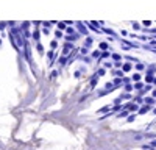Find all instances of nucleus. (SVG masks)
I'll return each instance as SVG.
<instances>
[{
    "instance_id": "nucleus-1",
    "label": "nucleus",
    "mask_w": 156,
    "mask_h": 150,
    "mask_svg": "<svg viewBox=\"0 0 156 150\" xmlns=\"http://www.w3.org/2000/svg\"><path fill=\"white\" fill-rule=\"evenodd\" d=\"M129 69H131V66H129V64H125L123 66V70H129Z\"/></svg>"
},
{
    "instance_id": "nucleus-2",
    "label": "nucleus",
    "mask_w": 156,
    "mask_h": 150,
    "mask_svg": "<svg viewBox=\"0 0 156 150\" xmlns=\"http://www.w3.org/2000/svg\"><path fill=\"white\" fill-rule=\"evenodd\" d=\"M133 78H134V81H137V80H140V77H139V75H137V73L134 75V77H133Z\"/></svg>"
}]
</instances>
